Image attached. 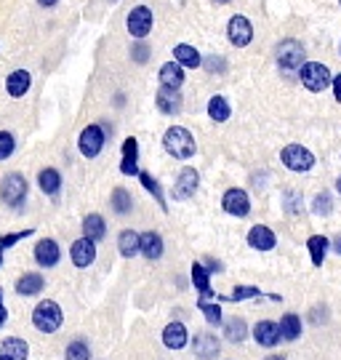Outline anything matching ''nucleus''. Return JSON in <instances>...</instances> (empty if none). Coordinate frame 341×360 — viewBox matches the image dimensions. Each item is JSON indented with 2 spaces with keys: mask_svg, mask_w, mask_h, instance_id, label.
Returning <instances> with one entry per match:
<instances>
[{
  "mask_svg": "<svg viewBox=\"0 0 341 360\" xmlns=\"http://www.w3.org/2000/svg\"><path fill=\"white\" fill-rule=\"evenodd\" d=\"M163 147L165 153L171 155V158H176V160H190L192 155H195V150H198L195 136L187 129H181V126H171V129L165 131Z\"/></svg>",
  "mask_w": 341,
  "mask_h": 360,
  "instance_id": "obj_1",
  "label": "nucleus"
},
{
  "mask_svg": "<svg viewBox=\"0 0 341 360\" xmlns=\"http://www.w3.org/2000/svg\"><path fill=\"white\" fill-rule=\"evenodd\" d=\"M62 323L64 312L53 299H43V302H38V307L32 309V326L40 334H56L62 328Z\"/></svg>",
  "mask_w": 341,
  "mask_h": 360,
  "instance_id": "obj_2",
  "label": "nucleus"
},
{
  "mask_svg": "<svg viewBox=\"0 0 341 360\" xmlns=\"http://www.w3.org/2000/svg\"><path fill=\"white\" fill-rule=\"evenodd\" d=\"M27 195H30V184L22 174H6L3 181H0V200L6 203L8 208L19 211V208L27 203Z\"/></svg>",
  "mask_w": 341,
  "mask_h": 360,
  "instance_id": "obj_3",
  "label": "nucleus"
},
{
  "mask_svg": "<svg viewBox=\"0 0 341 360\" xmlns=\"http://www.w3.org/2000/svg\"><path fill=\"white\" fill-rule=\"evenodd\" d=\"M275 59H278V67L283 72H299V70L307 65V51H304V46L299 40L285 38L278 43Z\"/></svg>",
  "mask_w": 341,
  "mask_h": 360,
  "instance_id": "obj_4",
  "label": "nucleus"
},
{
  "mask_svg": "<svg viewBox=\"0 0 341 360\" xmlns=\"http://www.w3.org/2000/svg\"><path fill=\"white\" fill-rule=\"evenodd\" d=\"M299 80H302L304 89L312 91V94H323L326 89L333 86L330 70L326 65H320V62H307V65L299 70Z\"/></svg>",
  "mask_w": 341,
  "mask_h": 360,
  "instance_id": "obj_5",
  "label": "nucleus"
},
{
  "mask_svg": "<svg viewBox=\"0 0 341 360\" xmlns=\"http://www.w3.org/2000/svg\"><path fill=\"white\" fill-rule=\"evenodd\" d=\"M280 163L293 174H307V171L315 168V155L302 144H288V147L280 150Z\"/></svg>",
  "mask_w": 341,
  "mask_h": 360,
  "instance_id": "obj_6",
  "label": "nucleus"
},
{
  "mask_svg": "<svg viewBox=\"0 0 341 360\" xmlns=\"http://www.w3.org/2000/svg\"><path fill=\"white\" fill-rule=\"evenodd\" d=\"M104 142H107V129H101L99 123L94 126H86L77 136V150L83 158H99V153L104 150Z\"/></svg>",
  "mask_w": 341,
  "mask_h": 360,
  "instance_id": "obj_7",
  "label": "nucleus"
},
{
  "mask_svg": "<svg viewBox=\"0 0 341 360\" xmlns=\"http://www.w3.org/2000/svg\"><path fill=\"white\" fill-rule=\"evenodd\" d=\"M152 25H155V16H152V8H147V6L131 8V13H128V19H126L128 35L136 40L147 38V35L152 32Z\"/></svg>",
  "mask_w": 341,
  "mask_h": 360,
  "instance_id": "obj_8",
  "label": "nucleus"
},
{
  "mask_svg": "<svg viewBox=\"0 0 341 360\" xmlns=\"http://www.w3.org/2000/svg\"><path fill=\"white\" fill-rule=\"evenodd\" d=\"M221 208L227 211L229 217L245 219L251 214V198L240 187H229L227 193H224V198H221Z\"/></svg>",
  "mask_w": 341,
  "mask_h": 360,
  "instance_id": "obj_9",
  "label": "nucleus"
},
{
  "mask_svg": "<svg viewBox=\"0 0 341 360\" xmlns=\"http://www.w3.org/2000/svg\"><path fill=\"white\" fill-rule=\"evenodd\" d=\"M198 187H200V174H198V168H181L176 176V184H174V200H190L195 198L198 193Z\"/></svg>",
  "mask_w": 341,
  "mask_h": 360,
  "instance_id": "obj_10",
  "label": "nucleus"
},
{
  "mask_svg": "<svg viewBox=\"0 0 341 360\" xmlns=\"http://www.w3.org/2000/svg\"><path fill=\"white\" fill-rule=\"evenodd\" d=\"M227 38H229V43H232L235 49H245V46L251 43V40H253V25L248 22V16L235 13V16L229 19Z\"/></svg>",
  "mask_w": 341,
  "mask_h": 360,
  "instance_id": "obj_11",
  "label": "nucleus"
},
{
  "mask_svg": "<svg viewBox=\"0 0 341 360\" xmlns=\"http://www.w3.org/2000/svg\"><path fill=\"white\" fill-rule=\"evenodd\" d=\"M253 342L259 345V347H278L280 342H283V331H280V323L275 321H259L253 326Z\"/></svg>",
  "mask_w": 341,
  "mask_h": 360,
  "instance_id": "obj_12",
  "label": "nucleus"
},
{
  "mask_svg": "<svg viewBox=\"0 0 341 360\" xmlns=\"http://www.w3.org/2000/svg\"><path fill=\"white\" fill-rule=\"evenodd\" d=\"M35 262H38L43 270H51V267H56L59 264V259H62V248L59 243L53 240V238H40L38 243H35Z\"/></svg>",
  "mask_w": 341,
  "mask_h": 360,
  "instance_id": "obj_13",
  "label": "nucleus"
},
{
  "mask_svg": "<svg viewBox=\"0 0 341 360\" xmlns=\"http://www.w3.org/2000/svg\"><path fill=\"white\" fill-rule=\"evenodd\" d=\"M70 259H72V264L75 267H91L94 262H96V240H91V238H77L75 243L70 245Z\"/></svg>",
  "mask_w": 341,
  "mask_h": 360,
  "instance_id": "obj_14",
  "label": "nucleus"
},
{
  "mask_svg": "<svg viewBox=\"0 0 341 360\" xmlns=\"http://www.w3.org/2000/svg\"><path fill=\"white\" fill-rule=\"evenodd\" d=\"M245 240H248V245H251L253 251H272L278 245V235L269 230L266 224H253Z\"/></svg>",
  "mask_w": 341,
  "mask_h": 360,
  "instance_id": "obj_15",
  "label": "nucleus"
},
{
  "mask_svg": "<svg viewBox=\"0 0 341 360\" xmlns=\"http://www.w3.org/2000/svg\"><path fill=\"white\" fill-rule=\"evenodd\" d=\"M155 104H157V110L163 112V115H179L181 112V94L179 89H168V86H160V91L155 94Z\"/></svg>",
  "mask_w": 341,
  "mask_h": 360,
  "instance_id": "obj_16",
  "label": "nucleus"
},
{
  "mask_svg": "<svg viewBox=\"0 0 341 360\" xmlns=\"http://www.w3.org/2000/svg\"><path fill=\"white\" fill-rule=\"evenodd\" d=\"M163 345L168 349H184L190 345V331L181 321H171L163 328Z\"/></svg>",
  "mask_w": 341,
  "mask_h": 360,
  "instance_id": "obj_17",
  "label": "nucleus"
},
{
  "mask_svg": "<svg viewBox=\"0 0 341 360\" xmlns=\"http://www.w3.org/2000/svg\"><path fill=\"white\" fill-rule=\"evenodd\" d=\"M120 174L123 176H139V142L128 136L123 142V160H120Z\"/></svg>",
  "mask_w": 341,
  "mask_h": 360,
  "instance_id": "obj_18",
  "label": "nucleus"
},
{
  "mask_svg": "<svg viewBox=\"0 0 341 360\" xmlns=\"http://www.w3.org/2000/svg\"><path fill=\"white\" fill-rule=\"evenodd\" d=\"M211 275L214 272L208 270L202 262H192V285L200 294V299H214L216 296V291L211 288Z\"/></svg>",
  "mask_w": 341,
  "mask_h": 360,
  "instance_id": "obj_19",
  "label": "nucleus"
},
{
  "mask_svg": "<svg viewBox=\"0 0 341 360\" xmlns=\"http://www.w3.org/2000/svg\"><path fill=\"white\" fill-rule=\"evenodd\" d=\"M30 358V345L19 336H8L0 342V360H27Z\"/></svg>",
  "mask_w": 341,
  "mask_h": 360,
  "instance_id": "obj_20",
  "label": "nucleus"
},
{
  "mask_svg": "<svg viewBox=\"0 0 341 360\" xmlns=\"http://www.w3.org/2000/svg\"><path fill=\"white\" fill-rule=\"evenodd\" d=\"M192 349L200 360H214L219 355V349H221V342L216 339V334H195Z\"/></svg>",
  "mask_w": 341,
  "mask_h": 360,
  "instance_id": "obj_21",
  "label": "nucleus"
},
{
  "mask_svg": "<svg viewBox=\"0 0 341 360\" xmlns=\"http://www.w3.org/2000/svg\"><path fill=\"white\" fill-rule=\"evenodd\" d=\"M32 86V75L27 72V70H13L11 75L6 77V91H8V96L13 99H22L27 91Z\"/></svg>",
  "mask_w": 341,
  "mask_h": 360,
  "instance_id": "obj_22",
  "label": "nucleus"
},
{
  "mask_svg": "<svg viewBox=\"0 0 341 360\" xmlns=\"http://www.w3.org/2000/svg\"><path fill=\"white\" fill-rule=\"evenodd\" d=\"M16 294L19 296H38L46 288V278L40 272H25L19 281H16Z\"/></svg>",
  "mask_w": 341,
  "mask_h": 360,
  "instance_id": "obj_23",
  "label": "nucleus"
},
{
  "mask_svg": "<svg viewBox=\"0 0 341 360\" xmlns=\"http://www.w3.org/2000/svg\"><path fill=\"white\" fill-rule=\"evenodd\" d=\"M165 245H163V238H160V232H141V257L150 259V262H157V259L163 257Z\"/></svg>",
  "mask_w": 341,
  "mask_h": 360,
  "instance_id": "obj_24",
  "label": "nucleus"
},
{
  "mask_svg": "<svg viewBox=\"0 0 341 360\" xmlns=\"http://www.w3.org/2000/svg\"><path fill=\"white\" fill-rule=\"evenodd\" d=\"M174 59H176L184 70H198V67H202L200 51H198L195 46H190V43H179L176 49H174Z\"/></svg>",
  "mask_w": 341,
  "mask_h": 360,
  "instance_id": "obj_25",
  "label": "nucleus"
},
{
  "mask_svg": "<svg viewBox=\"0 0 341 360\" xmlns=\"http://www.w3.org/2000/svg\"><path fill=\"white\" fill-rule=\"evenodd\" d=\"M117 251L126 259H134L141 254V235L134 230H123L117 235Z\"/></svg>",
  "mask_w": 341,
  "mask_h": 360,
  "instance_id": "obj_26",
  "label": "nucleus"
},
{
  "mask_svg": "<svg viewBox=\"0 0 341 360\" xmlns=\"http://www.w3.org/2000/svg\"><path fill=\"white\" fill-rule=\"evenodd\" d=\"M160 86H168V89H181V83H184V67L179 65L176 59L174 62H165L160 67Z\"/></svg>",
  "mask_w": 341,
  "mask_h": 360,
  "instance_id": "obj_27",
  "label": "nucleus"
},
{
  "mask_svg": "<svg viewBox=\"0 0 341 360\" xmlns=\"http://www.w3.org/2000/svg\"><path fill=\"white\" fill-rule=\"evenodd\" d=\"M328 248H330V240L326 235H312L307 240V251H309V259H312L315 267H323V262L328 257Z\"/></svg>",
  "mask_w": 341,
  "mask_h": 360,
  "instance_id": "obj_28",
  "label": "nucleus"
},
{
  "mask_svg": "<svg viewBox=\"0 0 341 360\" xmlns=\"http://www.w3.org/2000/svg\"><path fill=\"white\" fill-rule=\"evenodd\" d=\"M221 331H224V339L232 342V345H240L248 336V323L243 318H229V321L221 323Z\"/></svg>",
  "mask_w": 341,
  "mask_h": 360,
  "instance_id": "obj_29",
  "label": "nucleus"
},
{
  "mask_svg": "<svg viewBox=\"0 0 341 360\" xmlns=\"http://www.w3.org/2000/svg\"><path fill=\"white\" fill-rule=\"evenodd\" d=\"M38 187L46 195H51V198L59 195V190H62V174L56 168H43L38 174Z\"/></svg>",
  "mask_w": 341,
  "mask_h": 360,
  "instance_id": "obj_30",
  "label": "nucleus"
},
{
  "mask_svg": "<svg viewBox=\"0 0 341 360\" xmlns=\"http://www.w3.org/2000/svg\"><path fill=\"white\" fill-rule=\"evenodd\" d=\"M280 331H283V342H296L302 336V318L296 312H285L280 318Z\"/></svg>",
  "mask_w": 341,
  "mask_h": 360,
  "instance_id": "obj_31",
  "label": "nucleus"
},
{
  "mask_svg": "<svg viewBox=\"0 0 341 360\" xmlns=\"http://www.w3.org/2000/svg\"><path fill=\"white\" fill-rule=\"evenodd\" d=\"M229 115H232V107H229V102L224 99V96H211L208 99V117L214 120V123H224V120H229Z\"/></svg>",
  "mask_w": 341,
  "mask_h": 360,
  "instance_id": "obj_32",
  "label": "nucleus"
},
{
  "mask_svg": "<svg viewBox=\"0 0 341 360\" xmlns=\"http://www.w3.org/2000/svg\"><path fill=\"white\" fill-rule=\"evenodd\" d=\"M83 235L99 243L101 238L107 235V224H104V219H101L99 214H89V217L83 219Z\"/></svg>",
  "mask_w": 341,
  "mask_h": 360,
  "instance_id": "obj_33",
  "label": "nucleus"
},
{
  "mask_svg": "<svg viewBox=\"0 0 341 360\" xmlns=\"http://www.w3.org/2000/svg\"><path fill=\"white\" fill-rule=\"evenodd\" d=\"M139 181H141V187L147 190V193L157 200V206L163 208V211H168V203H165V195H163V187H160V181L155 179L152 174H147V171H141L139 174Z\"/></svg>",
  "mask_w": 341,
  "mask_h": 360,
  "instance_id": "obj_34",
  "label": "nucleus"
},
{
  "mask_svg": "<svg viewBox=\"0 0 341 360\" xmlns=\"http://www.w3.org/2000/svg\"><path fill=\"white\" fill-rule=\"evenodd\" d=\"M110 203H112V211L117 217H126V214H131V208H134V198H131V193L123 190V187H115Z\"/></svg>",
  "mask_w": 341,
  "mask_h": 360,
  "instance_id": "obj_35",
  "label": "nucleus"
},
{
  "mask_svg": "<svg viewBox=\"0 0 341 360\" xmlns=\"http://www.w3.org/2000/svg\"><path fill=\"white\" fill-rule=\"evenodd\" d=\"M198 309L202 312V318L208 326H221L224 323V315H221V307H219V302H208V299H200L198 302Z\"/></svg>",
  "mask_w": 341,
  "mask_h": 360,
  "instance_id": "obj_36",
  "label": "nucleus"
},
{
  "mask_svg": "<svg viewBox=\"0 0 341 360\" xmlns=\"http://www.w3.org/2000/svg\"><path fill=\"white\" fill-rule=\"evenodd\" d=\"M64 360H91L89 342H83V339L70 342V345H67V349H64Z\"/></svg>",
  "mask_w": 341,
  "mask_h": 360,
  "instance_id": "obj_37",
  "label": "nucleus"
},
{
  "mask_svg": "<svg viewBox=\"0 0 341 360\" xmlns=\"http://www.w3.org/2000/svg\"><path fill=\"white\" fill-rule=\"evenodd\" d=\"M256 296H262L259 285H235L232 294L219 296V299H221V302H245V299H256Z\"/></svg>",
  "mask_w": 341,
  "mask_h": 360,
  "instance_id": "obj_38",
  "label": "nucleus"
},
{
  "mask_svg": "<svg viewBox=\"0 0 341 360\" xmlns=\"http://www.w3.org/2000/svg\"><path fill=\"white\" fill-rule=\"evenodd\" d=\"M312 214L315 217H330L333 214V198L330 193H317L312 200Z\"/></svg>",
  "mask_w": 341,
  "mask_h": 360,
  "instance_id": "obj_39",
  "label": "nucleus"
},
{
  "mask_svg": "<svg viewBox=\"0 0 341 360\" xmlns=\"http://www.w3.org/2000/svg\"><path fill=\"white\" fill-rule=\"evenodd\" d=\"M150 56H152V51L144 40L131 43V62H136V65H147V62H150Z\"/></svg>",
  "mask_w": 341,
  "mask_h": 360,
  "instance_id": "obj_40",
  "label": "nucleus"
},
{
  "mask_svg": "<svg viewBox=\"0 0 341 360\" xmlns=\"http://www.w3.org/2000/svg\"><path fill=\"white\" fill-rule=\"evenodd\" d=\"M16 153V139L11 131H0V160H8Z\"/></svg>",
  "mask_w": 341,
  "mask_h": 360,
  "instance_id": "obj_41",
  "label": "nucleus"
},
{
  "mask_svg": "<svg viewBox=\"0 0 341 360\" xmlns=\"http://www.w3.org/2000/svg\"><path fill=\"white\" fill-rule=\"evenodd\" d=\"M32 232H35L32 227H27V230H19V232H8V235H3V238H0V245H3L6 251H8L11 245H16L19 240H25V238H30Z\"/></svg>",
  "mask_w": 341,
  "mask_h": 360,
  "instance_id": "obj_42",
  "label": "nucleus"
},
{
  "mask_svg": "<svg viewBox=\"0 0 341 360\" xmlns=\"http://www.w3.org/2000/svg\"><path fill=\"white\" fill-rule=\"evenodd\" d=\"M202 67H205L208 72H224V70H227L224 56H208V59H202Z\"/></svg>",
  "mask_w": 341,
  "mask_h": 360,
  "instance_id": "obj_43",
  "label": "nucleus"
},
{
  "mask_svg": "<svg viewBox=\"0 0 341 360\" xmlns=\"http://www.w3.org/2000/svg\"><path fill=\"white\" fill-rule=\"evenodd\" d=\"M309 323H315V326H320V323H328V307H326V304H317V307H312V312H309Z\"/></svg>",
  "mask_w": 341,
  "mask_h": 360,
  "instance_id": "obj_44",
  "label": "nucleus"
},
{
  "mask_svg": "<svg viewBox=\"0 0 341 360\" xmlns=\"http://www.w3.org/2000/svg\"><path fill=\"white\" fill-rule=\"evenodd\" d=\"M285 203H288V214H299V208H302V195L285 193Z\"/></svg>",
  "mask_w": 341,
  "mask_h": 360,
  "instance_id": "obj_45",
  "label": "nucleus"
},
{
  "mask_svg": "<svg viewBox=\"0 0 341 360\" xmlns=\"http://www.w3.org/2000/svg\"><path fill=\"white\" fill-rule=\"evenodd\" d=\"M6 321H8V309L3 304V288H0V328L6 326Z\"/></svg>",
  "mask_w": 341,
  "mask_h": 360,
  "instance_id": "obj_46",
  "label": "nucleus"
},
{
  "mask_svg": "<svg viewBox=\"0 0 341 360\" xmlns=\"http://www.w3.org/2000/svg\"><path fill=\"white\" fill-rule=\"evenodd\" d=\"M205 267H208L211 272H224V264L216 262V259H205Z\"/></svg>",
  "mask_w": 341,
  "mask_h": 360,
  "instance_id": "obj_47",
  "label": "nucleus"
},
{
  "mask_svg": "<svg viewBox=\"0 0 341 360\" xmlns=\"http://www.w3.org/2000/svg\"><path fill=\"white\" fill-rule=\"evenodd\" d=\"M330 89H333V96H336V102H341V75L333 77V86H330Z\"/></svg>",
  "mask_w": 341,
  "mask_h": 360,
  "instance_id": "obj_48",
  "label": "nucleus"
},
{
  "mask_svg": "<svg viewBox=\"0 0 341 360\" xmlns=\"http://www.w3.org/2000/svg\"><path fill=\"white\" fill-rule=\"evenodd\" d=\"M59 0H38V6H43V8H53Z\"/></svg>",
  "mask_w": 341,
  "mask_h": 360,
  "instance_id": "obj_49",
  "label": "nucleus"
},
{
  "mask_svg": "<svg viewBox=\"0 0 341 360\" xmlns=\"http://www.w3.org/2000/svg\"><path fill=\"white\" fill-rule=\"evenodd\" d=\"M264 360H288V358H285V355H266Z\"/></svg>",
  "mask_w": 341,
  "mask_h": 360,
  "instance_id": "obj_50",
  "label": "nucleus"
},
{
  "mask_svg": "<svg viewBox=\"0 0 341 360\" xmlns=\"http://www.w3.org/2000/svg\"><path fill=\"white\" fill-rule=\"evenodd\" d=\"M211 3H216V6H227V3H232V0H211Z\"/></svg>",
  "mask_w": 341,
  "mask_h": 360,
  "instance_id": "obj_51",
  "label": "nucleus"
},
{
  "mask_svg": "<svg viewBox=\"0 0 341 360\" xmlns=\"http://www.w3.org/2000/svg\"><path fill=\"white\" fill-rule=\"evenodd\" d=\"M336 193L341 195V176H339V179H336Z\"/></svg>",
  "mask_w": 341,
  "mask_h": 360,
  "instance_id": "obj_52",
  "label": "nucleus"
},
{
  "mask_svg": "<svg viewBox=\"0 0 341 360\" xmlns=\"http://www.w3.org/2000/svg\"><path fill=\"white\" fill-rule=\"evenodd\" d=\"M3 251H6V248H3V245H0V267H3Z\"/></svg>",
  "mask_w": 341,
  "mask_h": 360,
  "instance_id": "obj_53",
  "label": "nucleus"
},
{
  "mask_svg": "<svg viewBox=\"0 0 341 360\" xmlns=\"http://www.w3.org/2000/svg\"><path fill=\"white\" fill-rule=\"evenodd\" d=\"M336 245H339V254H341V238H339V243H336Z\"/></svg>",
  "mask_w": 341,
  "mask_h": 360,
  "instance_id": "obj_54",
  "label": "nucleus"
},
{
  "mask_svg": "<svg viewBox=\"0 0 341 360\" xmlns=\"http://www.w3.org/2000/svg\"><path fill=\"white\" fill-rule=\"evenodd\" d=\"M339 53H341V43H339Z\"/></svg>",
  "mask_w": 341,
  "mask_h": 360,
  "instance_id": "obj_55",
  "label": "nucleus"
},
{
  "mask_svg": "<svg viewBox=\"0 0 341 360\" xmlns=\"http://www.w3.org/2000/svg\"><path fill=\"white\" fill-rule=\"evenodd\" d=\"M339 6H341V0H339Z\"/></svg>",
  "mask_w": 341,
  "mask_h": 360,
  "instance_id": "obj_56",
  "label": "nucleus"
},
{
  "mask_svg": "<svg viewBox=\"0 0 341 360\" xmlns=\"http://www.w3.org/2000/svg\"><path fill=\"white\" fill-rule=\"evenodd\" d=\"M112 3H115V0H112Z\"/></svg>",
  "mask_w": 341,
  "mask_h": 360,
  "instance_id": "obj_57",
  "label": "nucleus"
}]
</instances>
